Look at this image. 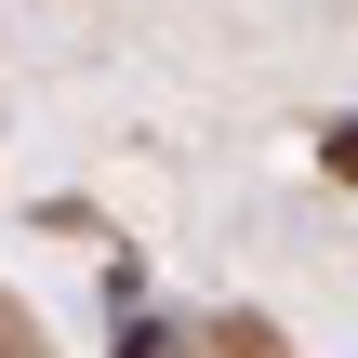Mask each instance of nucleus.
<instances>
[{
  "instance_id": "obj_1",
  "label": "nucleus",
  "mask_w": 358,
  "mask_h": 358,
  "mask_svg": "<svg viewBox=\"0 0 358 358\" xmlns=\"http://www.w3.org/2000/svg\"><path fill=\"white\" fill-rule=\"evenodd\" d=\"M120 358H186V345H173L159 319H133V332H120Z\"/></svg>"
},
{
  "instance_id": "obj_2",
  "label": "nucleus",
  "mask_w": 358,
  "mask_h": 358,
  "mask_svg": "<svg viewBox=\"0 0 358 358\" xmlns=\"http://www.w3.org/2000/svg\"><path fill=\"white\" fill-rule=\"evenodd\" d=\"M332 173H345V186H358V120H332Z\"/></svg>"
}]
</instances>
